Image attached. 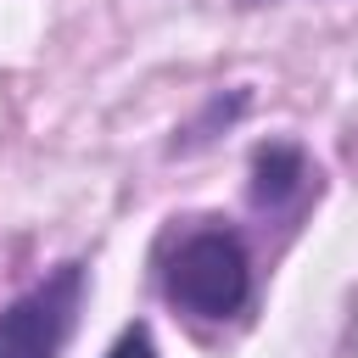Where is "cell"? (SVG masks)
I'll list each match as a JSON object with an SVG mask.
<instances>
[{"mask_svg": "<svg viewBox=\"0 0 358 358\" xmlns=\"http://www.w3.org/2000/svg\"><path fill=\"white\" fill-rule=\"evenodd\" d=\"M308 185V151L296 140H257L252 145V179H246V201L257 213H280L302 196Z\"/></svg>", "mask_w": 358, "mask_h": 358, "instance_id": "obj_3", "label": "cell"}, {"mask_svg": "<svg viewBox=\"0 0 358 358\" xmlns=\"http://www.w3.org/2000/svg\"><path fill=\"white\" fill-rule=\"evenodd\" d=\"M252 106V90H229V95H213L207 106H201V117L196 123H185V134L173 140V151H196V145H207L218 129H229L241 112Z\"/></svg>", "mask_w": 358, "mask_h": 358, "instance_id": "obj_4", "label": "cell"}, {"mask_svg": "<svg viewBox=\"0 0 358 358\" xmlns=\"http://www.w3.org/2000/svg\"><path fill=\"white\" fill-rule=\"evenodd\" d=\"M162 296L190 319H235L252 302V252L229 224L185 229L162 257Z\"/></svg>", "mask_w": 358, "mask_h": 358, "instance_id": "obj_1", "label": "cell"}, {"mask_svg": "<svg viewBox=\"0 0 358 358\" xmlns=\"http://www.w3.org/2000/svg\"><path fill=\"white\" fill-rule=\"evenodd\" d=\"M90 268L78 257L56 263L39 285H28L17 302L0 308V358H62L78 308H84Z\"/></svg>", "mask_w": 358, "mask_h": 358, "instance_id": "obj_2", "label": "cell"}, {"mask_svg": "<svg viewBox=\"0 0 358 358\" xmlns=\"http://www.w3.org/2000/svg\"><path fill=\"white\" fill-rule=\"evenodd\" d=\"M241 6H268V0H241Z\"/></svg>", "mask_w": 358, "mask_h": 358, "instance_id": "obj_6", "label": "cell"}, {"mask_svg": "<svg viewBox=\"0 0 358 358\" xmlns=\"http://www.w3.org/2000/svg\"><path fill=\"white\" fill-rule=\"evenodd\" d=\"M106 358H162L157 341H151V324H123V336L112 341Z\"/></svg>", "mask_w": 358, "mask_h": 358, "instance_id": "obj_5", "label": "cell"}]
</instances>
